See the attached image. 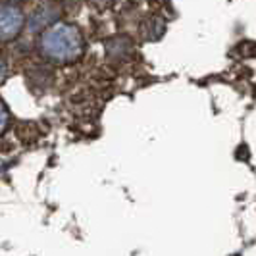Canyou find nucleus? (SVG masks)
<instances>
[{
    "label": "nucleus",
    "mask_w": 256,
    "mask_h": 256,
    "mask_svg": "<svg viewBox=\"0 0 256 256\" xmlns=\"http://www.w3.org/2000/svg\"><path fill=\"white\" fill-rule=\"evenodd\" d=\"M40 52L46 60L56 64H72L85 52V40L81 31L70 24L48 27L40 37Z\"/></svg>",
    "instance_id": "nucleus-1"
},
{
    "label": "nucleus",
    "mask_w": 256,
    "mask_h": 256,
    "mask_svg": "<svg viewBox=\"0 0 256 256\" xmlns=\"http://www.w3.org/2000/svg\"><path fill=\"white\" fill-rule=\"evenodd\" d=\"M26 27V16L14 4H0V42L18 37Z\"/></svg>",
    "instance_id": "nucleus-2"
},
{
    "label": "nucleus",
    "mask_w": 256,
    "mask_h": 256,
    "mask_svg": "<svg viewBox=\"0 0 256 256\" xmlns=\"http://www.w3.org/2000/svg\"><path fill=\"white\" fill-rule=\"evenodd\" d=\"M58 10L54 8V6H42V8H38L37 12L31 16V22H29V27L33 29V31H40V29H46V27H50L56 20H58Z\"/></svg>",
    "instance_id": "nucleus-3"
},
{
    "label": "nucleus",
    "mask_w": 256,
    "mask_h": 256,
    "mask_svg": "<svg viewBox=\"0 0 256 256\" xmlns=\"http://www.w3.org/2000/svg\"><path fill=\"white\" fill-rule=\"evenodd\" d=\"M164 33V22L160 20H152L150 26H146V31H142V35L148 38H158Z\"/></svg>",
    "instance_id": "nucleus-4"
},
{
    "label": "nucleus",
    "mask_w": 256,
    "mask_h": 256,
    "mask_svg": "<svg viewBox=\"0 0 256 256\" xmlns=\"http://www.w3.org/2000/svg\"><path fill=\"white\" fill-rule=\"evenodd\" d=\"M8 126H10V112H8L6 104L0 100V135L8 129Z\"/></svg>",
    "instance_id": "nucleus-5"
},
{
    "label": "nucleus",
    "mask_w": 256,
    "mask_h": 256,
    "mask_svg": "<svg viewBox=\"0 0 256 256\" xmlns=\"http://www.w3.org/2000/svg\"><path fill=\"white\" fill-rule=\"evenodd\" d=\"M6 76H8V62H6V58L0 54V83L6 79Z\"/></svg>",
    "instance_id": "nucleus-6"
},
{
    "label": "nucleus",
    "mask_w": 256,
    "mask_h": 256,
    "mask_svg": "<svg viewBox=\"0 0 256 256\" xmlns=\"http://www.w3.org/2000/svg\"><path fill=\"white\" fill-rule=\"evenodd\" d=\"M12 2H16V0H12Z\"/></svg>",
    "instance_id": "nucleus-7"
}]
</instances>
